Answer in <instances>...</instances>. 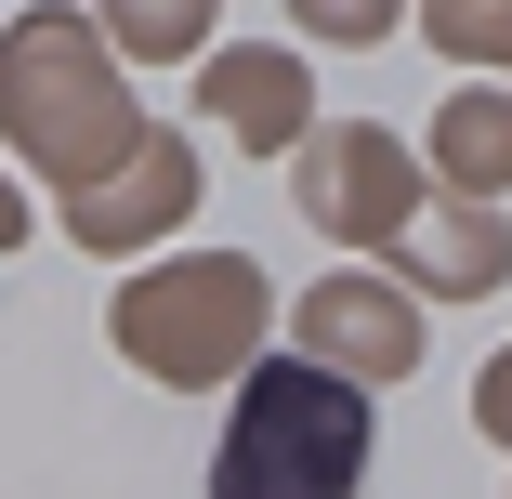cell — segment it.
Listing matches in <instances>:
<instances>
[{
    "mask_svg": "<svg viewBox=\"0 0 512 499\" xmlns=\"http://www.w3.org/2000/svg\"><path fill=\"white\" fill-rule=\"evenodd\" d=\"M368 473V381L329 355H276L237 381V434L211 460V499H355Z\"/></svg>",
    "mask_w": 512,
    "mask_h": 499,
    "instance_id": "1",
    "label": "cell"
},
{
    "mask_svg": "<svg viewBox=\"0 0 512 499\" xmlns=\"http://www.w3.org/2000/svg\"><path fill=\"white\" fill-rule=\"evenodd\" d=\"M0 132H14L40 171H66V184H92L106 158L145 145V119L119 106V79H106V53H92L79 14H27L0 40Z\"/></svg>",
    "mask_w": 512,
    "mask_h": 499,
    "instance_id": "2",
    "label": "cell"
},
{
    "mask_svg": "<svg viewBox=\"0 0 512 499\" xmlns=\"http://www.w3.org/2000/svg\"><path fill=\"white\" fill-rule=\"evenodd\" d=\"M250 342H263V276L224 263V250H197V263L119 289V355L158 368V381H237Z\"/></svg>",
    "mask_w": 512,
    "mask_h": 499,
    "instance_id": "3",
    "label": "cell"
},
{
    "mask_svg": "<svg viewBox=\"0 0 512 499\" xmlns=\"http://www.w3.org/2000/svg\"><path fill=\"white\" fill-rule=\"evenodd\" d=\"M289 329H302V355H329V368H355V381H394V368H421V316H407L381 276H316Z\"/></svg>",
    "mask_w": 512,
    "mask_h": 499,
    "instance_id": "4",
    "label": "cell"
},
{
    "mask_svg": "<svg viewBox=\"0 0 512 499\" xmlns=\"http://www.w3.org/2000/svg\"><path fill=\"white\" fill-rule=\"evenodd\" d=\"M302 211H316L329 237H394L407 211H421L394 132H316V158H302Z\"/></svg>",
    "mask_w": 512,
    "mask_h": 499,
    "instance_id": "5",
    "label": "cell"
},
{
    "mask_svg": "<svg viewBox=\"0 0 512 499\" xmlns=\"http://www.w3.org/2000/svg\"><path fill=\"white\" fill-rule=\"evenodd\" d=\"M184 197H197V158L145 132V158H132L119 184H106V171L66 184V224H79L92 250H145V237H171V224H184Z\"/></svg>",
    "mask_w": 512,
    "mask_h": 499,
    "instance_id": "6",
    "label": "cell"
},
{
    "mask_svg": "<svg viewBox=\"0 0 512 499\" xmlns=\"http://www.w3.org/2000/svg\"><path fill=\"white\" fill-rule=\"evenodd\" d=\"M197 106H211L237 145H289V132H316V119H302V66H289V53H224L211 79H197Z\"/></svg>",
    "mask_w": 512,
    "mask_h": 499,
    "instance_id": "7",
    "label": "cell"
},
{
    "mask_svg": "<svg viewBox=\"0 0 512 499\" xmlns=\"http://www.w3.org/2000/svg\"><path fill=\"white\" fill-rule=\"evenodd\" d=\"M394 250L421 263L434 289H460V303H473V289H499V276H512V237H499L486 211H407V224H394Z\"/></svg>",
    "mask_w": 512,
    "mask_h": 499,
    "instance_id": "8",
    "label": "cell"
},
{
    "mask_svg": "<svg viewBox=\"0 0 512 499\" xmlns=\"http://www.w3.org/2000/svg\"><path fill=\"white\" fill-rule=\"evenodd\" d=\"M434 171H447V184H473V197H486V184H512V106H499V92H460V106L434 119Z\"/></svg>",
    "mask_w": 512,
    "mask_h": 499,
    "instance_id": "9",
    "label": "cell"
},
{
    "mask_svg": "<svg viewBox=\"0 0 512 499\" xmlns=\"http://www.w3.org/2000/svg\"><path fill=\"white\" fill-rule=\"evenodd\" d=\"M106 14H119L106 40L158 66V53H197V27H211V0H106Z\"/></svg>",
    "mask_w": 512,
    "mask_h": 499,
    "instance_id": "10",
    "label": "cell"
},
{
    "mask_svg": "<svg viewBox=\"0 0 512 499\" xmlns=\"http://www.w3.org/2000/svg\"><path fill=\"white\" fill-rule=\"evenodd\" d=\"M434 40L473 66H512V0H434Z\"/></svg>",
    "mask_w": 512,
    "mask_h": 499,
    "instance_id": "11",
    "label": "cell"
},
{
    "mask_svg": "<svg viewBox=\"0 0 512 499\" xmlns=\"http://www.w3.org/2000/svg\"><path fill=\"white\" fill-rule=\"evenodd\" d=\"M289 27H316V40H394V0H289Z\"/></svg>",
    "mask_w": 512,
    "mask_h": 499,
    "instance_id": "12",
    "label": "cell"
},
{
    "mask_svg": "<svg viewBox=\"0 0 512 499\" xmlns=\"http://www.w3.org/2000/svg\"><path fill=\"white\" fill-rule=\"evenodd\" d=\"M486 434H512V355L486 368Z\"/></svg>",
    "mask_w": 512,
    "mask_h": 499,
    "instance_id": "13",
    "label": "cell"
},
{
    "mask_svg": "<svg viewBox=\"0 0 512 499\" xmlns=\"http://www.w3.org/2000/svg\"><path fill=\"white\" fill-rule=\"evenodd\" d=\"M14 237H27V211H14V184H0V250H14Z\"/></svg>",
    "mask_w": 512,
    "mask_h": 499,
    "instance_id": "14",
    "label": "cell"
}]
</instances>
